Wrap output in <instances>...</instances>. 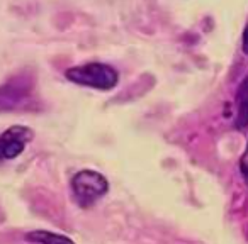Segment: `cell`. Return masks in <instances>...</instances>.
Segmentation results:
<instances>
[{"mask_svg": "<svg viewBox=\"0 0 248 244\" xmlns=\"http://www.w3.org/2000/svg\"><path fill=\"white\" fill-rule=\"evenodd\" d=\"M65 76L75 85L102 90V92L116 88L119 82V73L106 63H87V65L72 66L65 72Z\"/></svg>", "mask_w": 248, "mask_h": 244, "instance_id": "obj_2", "label": "cell"}, {"mask_svg": "<svg viewBox=\"0 0 248 244\" xmlns=\"http://www.w3.org/2000/svg\"><path fill=\"white\" fill-rule=\"evenodd\" d=\"M34 90V76L22 72L0 85V112L16 110L31 97Z\"/></svg>", "mask_w": 248, "mask_h": 244, "instance_id": "obj_3", "label": "cell"}, {"mask_svg": "<svg viewBox=\"0 0 248 244\" xmlns=\"http://www.w3.org/2000/svg\"><path fill=\"white\" fill-rule=\"evenodd\" d=\"M34 139V131L28 126H12L0 134V161L16 159Z\"/></svg>", "mask_w": 248, "mask_h": 244, "instance_id": "obj_4", "label": "cell"}, {"mask_svg": "<svg viewBox=\"0 0 248 244\" xmlns=\"http://www.w3.org/2000/svg\"><path fill=\"white\" fill-rule=\"evenodd\" d=\"M26 241L31 244H75L72 237L60 232H51V230L36 229L26 234Z\"/></svg>", "mask_w": 248, "mask_h": 244, "instance_id": "obj_5", "label": "cell"}, {"mask_svg": "<svg viewBox=\"0 0 248 244\" xmlns=\"http://www.w3.org/2000/svg\"><path fill=\"white\" fill-rule=\"evenodd\" d=\"M240 172H241V175H243L245 182L248 183V144H247V149H245L243 156H241V159H240Z\"/></svg>", "mask_w": 248, "mask_h": 244, "instance_id": "obj_7", "label": "cell"}, {"mask_svg": "<svg viewBox=\"0 0 248 244\" xmlns=\"http://www.w3.org/2000/svg\"><path fill=\"white\" fill-rule=\"evenodd\" d=\"M241 48H243L245 55H248V24H247V28H245V31H243V41H241Z\"/></svg>", "mask_w": 248, "mask_h": 244, "instance_id": "obj_8", "label": "cell"}, {"mask_svg": "<svg viewBox=\"0 0 248 244\" xmlns=\"http://www.w3.org/2000/svg\"><path fill=\"white\" fill-rule=\"evenodd\" d=\"M70 188H72V195L77 205L82 207V209H89L107 195L109 182L102 173L85 168L77 172L72 176Z\"/></svg>", "mask_w": 248, "mask_h": 244, "instance_id": "obj_1", "label": "cell"}, {"mask_svg": "<svg viewBox=\"0 0 248 244\" xmlns=\"http://www.w3.org/2000/svg\"><path fill=\"white\" fill-rule=\"evenodd\" d=\"M248 126V78L241 82L236 92V128Z\"/></svg>", "mask_w": 248, "mask_h": 244, "instance_id": "obj_6", "label": "cell"}]
</instances>
